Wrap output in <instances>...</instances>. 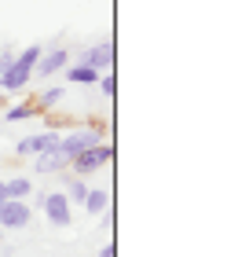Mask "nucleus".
<instances>
[{"mask_svg": "<svg viewBox=\"0 0 238 257\" xmlns=\"http://www.w3.org/2000/svg\"><path fill=\"white\" fill-rule=\"evenodd\" d=\"M41 44H30V48H22L19 59H11L4 70H0V92H19V88H26L30 85V77H33V66H37L41 59Z\"/></svg>", "mask_w": 238, "mask_h": 257, "instance_id": "f257e3e1", "label": "nucleus"}, {"mask_svg": "<svg viewBox=\"0 0 238 257\" xmlns=\"http://www.w3.org/2000/svg\"><path fill=\"white\" fill-rule=\"evenodd\" d=\"M110 158H114V147L99 140V144H92V147H85V151H77V155L70 158V166H74V173H77V177H88V173L103 169Z\"/></svg>", "mask_w": 238, "mask_h": 257, "instance_id": "f03ea898", "label": "nucleus"}, {"mask_svg": "<svg viewBox=\"0 0 238 257\" xmlns=\"http://www.w3.org/2000/svg\"><path fill=\"white\" fill-rule=\"evenodd\" d=\"M33 220V206L26 198H4V206H0V228L4 231H22L30 228Z\"/></svg>", "mask_w": 238, "mask_h": 257, "instance_id": "7ed1b4c3", "label": "nucleus"}, {"mask_svg": "<svg viewBox=\"0 0 238 257\" xmlns=\"http://www.w3.org/2000/svg\"><path fill=\"white\" fill-rule=\"evenodd\" d=\"M41 209H44V217L52 220V224H59V228L74 220V209H70L66 191H44L41 195Z\"/></svg>", "mask_w": 238, "mask_h": 257, "instance_id": "20e7f679", "label": "nucleus"}, {"mask_svg": "<svg viewBox=\"0 0 238 257\" xmlns=\"http://www.w3.org/2000/svg\"><path fill=\"white\" fill-rule=\"evenodd\" d=\"M99 133H74V136H59V155H63L66 162L77 155V151H85V147H92V144H99Z\"/></svg>", "mask_w": 238, "mask_h": 257, "instance_id": "39448f33", "label": "nucleus"}, {"mask_svg": "<svg viewBox=\"0 0 238 257\" xmlns=\"http://www.w3.org/2000/svg\"><path fill=\"white\" fill-rule=\"evenodd\" d=\"M70 63V52L66 48H52V52H41V59H37V66H33V74H41V77H52V74H59Z\"/></svg>", "mask_w": 238, "mask_h": 257, "instance_id": "423d86ee", "label": "nucleus"}, {"mask_svg": "<svg viewBox=\"0 0 238 257\" xmlns=\"http://www.w3.org/2000/svg\"><path fill=\"white\" fill-rule=\"evenodd\" d=\"M81 63H85V66H95V70H110V66H114V44H110V41L92 44V48L81 55Z\"/></svg>", "mask_w": 238, "mask_h": 257, "instance_id": "0eeeda50", "label": "nucleus"}, {"mask_svg": "<svg viewBox=\"0 0 238 257\" xmlns=\"http://www.w3.org/2000/svg\"><path fill=\"white\" fill-rule=\"evenodd\" d=\"M15 151H19V155H44V151H59V136H55V133L30 136V140H22Z\"/></svg>", "mask_w": 238, "mask_h": 257, "instance_id": "6e6552de", "label": "nucleus"}, {"mask_svg": "<svg viewBox=\"0 0 238 257\" xmlns=\"http://www.w3.org/2000/svg\"><path fill=\"white\" fill-rule=\"evenodd\" d=\"M66 166L70 162L59 155V151H44V155H37V162H33V173H44L48 177V173H63Z\"/></svg>", "mask_w": 238, "mask_h": 257, "instance_id": "1a4fd4ad", "label": "nucleus"}, {"mask_svg": "<svg viewBox=\"0 0 238 257\" xmlns=\"http://www.w3.org/2000/svg\"><path fill=\"white\" fill-rule=\"evenodd\" d=\"M66 70V77L70 81H74V85H95V81H99V74H103V70H95V66H85V63H77V66H63Z\"/></svg>", "mask_w": 238, "mask_h": 257, "instance_id": "9d476101", "label": "nucleus"}, {"mask_svg": "<svg viewBox=\"0 0 238 257\" xmlns=\"http://www.w3.org/2000/svg\"><path fill=\"white\" fill-rule=\"evenodd\" d=\"M81 206H85L88 213H106V209H110V191L106 188H88V195H85Z\"/></svg>", "mask_w": 238, "mask_h": 257, "instance_id": "9b49d317", "label": "nucleus"}, {"mask_svg": "<svg viewBox=\"0 0 238 257\" xmlns=\"http://www.w3.org/2000/svg\"><path fill=\"white\" fill-rule=\"evenodd\" d=\"M4 184V195L8 198H26V195H33V180L30 177H11V180H0Z\"/></svg>", "mask_w": 238, "mask_h": 257, "instance_id": "f8f14e48", "label": "nucleus"}, {"mask_svg": "<svg viewBox=\"0 0 238 257\" xmlns=\"http://www.w3.org/2000/svg\"><path fill=\"white\" fill-rule=\"evenodd\" d=\"M85 195H88V184H85V177H77V173H74V177L66 180V198L81 206V202H85Z\"/></svg>", "mask_w": 238, "mask_h": 257, "instance_id": "ddd939ff", "label": "nucleus"}, {"mask_svg": "<svg viewBox=\"0 0 238 257\" xmlns=\"http://www.w3.org/2000/svg\"><path fill=\"white\" fill-rule=\"evenodd\" d=\"M33 114H37V107H33V103H19V107H11L4 118H8V121H22V118H33Z\"/></svg>", "mask_w": 238, "mask_h": 257, "instance_id": "4468645a", "label": "nucleus"}, {"mask_svg": "<svg viewBox=\"0 0 238 257\" xmlns=\"http://www.w3.org/2000/svg\"><path fill=\"white\" fill-rule=\"evenodd\" d=\"M95 85H99V92L106 99H114V92H117V81H114V74L110 70H106V74H99V81H95Z\"/></svg>", "mask_w": 238, "mask_h": 257, "instance_id": "2eb2a0df", "label": "nucleus"}, {"mask_svg": "<svg viewBox=\"0 0 238 257\" xmlns=\"http://www.w3.org/2000/svg\"><path fill=\"white\" fill-rule=\"evenodd\" d=\"M63 99V88H48V92H41V107H52V103H59Z\"/></svg>", "mask_w": 238, "mask_h": 257, "instance_id": "dca6fc26", "label": "nucleus"}, {"mask_svg": "<svg viewBox=\"0 0 238 257\" xmlns=\"http://www.w3.org/2000/svg\"><path fill=\"white\" fill-rule=\"evenodd\" d=\"M99 257H117V246H114V242H106V250H103Z\"/></svg>", "mask_w": 238, "mask_h": 257, "instance_id": "f3484780", "label": "nucleus"}, {"mask_svg": "<svg viewBox=\"0 0 238 257\" xmlns=\"http://www.w3.org/2000/svg\"><path fill=\"white\" fill-rule=\"evenodd\" d=\"M11 59H15V55H11V52H0V70H4V66H8Z\"/></svg>", "mask_w": 238, "mask_h": 257, "instance_id": "a211bd4d", "label": "nucleus"}, {"mask_svg": "<svg viewBox=\"0 0 238 257\" xmlns=\"http://www.w3.org/2000/svg\"><path fill=\"white\" fill-rule=\"evenodd\" d=\"M4 198H8V195H4V184H0V206H4Z\"/></svg>", "mask_w": 238, "mask_h": 257, "instance_id": "6ab92c4d", "label": "nucleus"}, {"mask_svg": "<svg viewBox=\"0 0 238 257\" xmlns=\"http://www.w3.org/2000/svg\"><path fill=\"white\" fill-rule=\"evenodd\" d=\"M0 246H4V228H0Z\"/></svg>", "mask_w": 238, "mask_h": 257, "instance_id": "aec40b11", "label": "nucleus"}]
</instances>
